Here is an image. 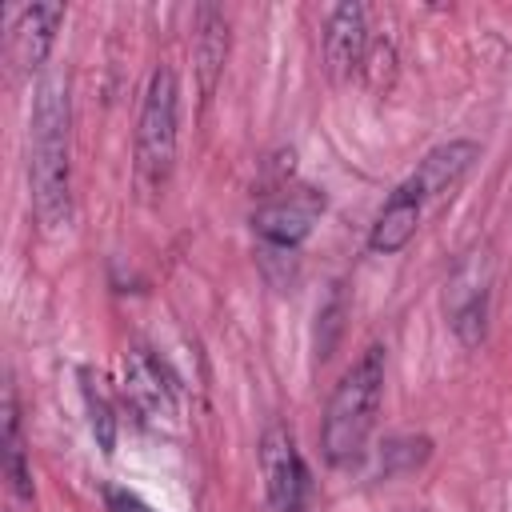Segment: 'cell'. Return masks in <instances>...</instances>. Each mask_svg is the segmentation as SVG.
<instances>
[{"mask_svg": "<svg viewBox=\"0 0 512 512\" xmlns=\"http://www.w3.org/2000/svg\"><path fill=\"white\" fill-rule=\"evenodd\" d=\"M32 204L44 232H64L72 220V184H68V88L64 76H48L36 88L32 104V148H28Z\"/></svg>", "mask_w": 512, "mask_h": 512, "instance_id": "1", "label": "cell"}, {"mask_svg": "<svg viewBox=\"0 0 512 512\" xmlns=\"http://www.w3.org/2000/svg\"><path fill=\"white\" fill-rule=\"evenodd\" d=\"M380 392H384V348L372 344L356 356V364L340 376V384L328 396L324 428H320V448L328 464H348L360 456L376 424Z\"/></svg>", "mask_w": 512, "mask_h": 512, "instance_id": "2", "label": "cell"}, {"mask_svg": "<svg viewBox=\"0 0 512 512\" xmlns=\"http://www.w3.org/2000/svg\"><path fill=\"white\" fill-rule=\"evenodd\" d=\"M176 164V72L160 64L148 80L136 120V180L144 192H160Z\"/></svg>", "mask_w": 512, "mask_h": 512, "instance_id": "3", "label": "cell"}, {"mask_svg": "<svg viewBox=\"0 0 512 512\" xmlns=\"http://www.w3.org/2000/svg\"><path fill=\"white\" fill-rule=\"evenodd\" d=\"M260 468H264V488H268V504L276 512H300L304 508V488H308V472L304 460L288 436V428L272 424L260 436Z\"/></svg>", "mask_w": 512, "mask_h": 512, "instance_id": "4", "label": "cell"}, {"mask_svg": "<svg viewBox=\"0 0 512 512\" xmlns=\"http://www.w3.org/2000/svg\"><path fill=\"white\" fill-rule=\"evenodd\" d=\"M448 320L460 344L476 348L484 340V328H488V260L484 256H472L456 268L448 284Z\"/></svg>", "mask_w": 512, "mask_h": 512, "instance_id": "5", "label": "cell"}, {"mask_svg": "<svg viewBox=\"0 0 512 512\" xmlns=\"http://www.w3.org/2000/svg\"><path fill=\"white\" fill-rule=\"evenodd\" d=\"M320 212H324V196H320L316 188H296L292 196H280V200L264 204V208L252 216V228H256V236H260L264 244L296 248V244L312 232V224H316Z\"/></svg>", "mask_w": 512, "mask_h": 512, "instance_id": "6", "label": "cell"}, {"mask_svg": "<svg viewBox=\"0 0 512 512\" xmlns=\"http://www.w3.org/2000/svg\"><path fill=\"white\" fill-rule=\"evenodd\" d=\"M124 396L132 408L148 420H168L176 416V388L164 372V364L148 348H132L124 356Z\"/></svg>", "mask_w": 512, "mask_h": 512, "instance_id": "7", "label": "cell"}, {"mask_svg": "<svg viewBox=\"0 0 512 512\" xmlns=\"http://www.w3.org/2000/svg\"><path fill=\"white\" fill-rule=\"evenodd\" d=\"M368 48V16L360 4H336L324 28V64L332 80H348L364 64Z\"/></svg>", "mask_w": 512, "mask_h": 512, "instance_id": "8", "label": "cell"}, {"mask_svg": "<svg viewBox=\"0 0 512 512\" xmlns=\"http://www.w3.org/2000/svg\"><path fill=\"white\" fill-rule=\"evenodd\" d=\"M420 216H424V192H420L416 180L408 176V180L384 200V208H380V216H376V224H372V232H368V248L380 252V256L400 252V248L416 236Z\"/></svg>", "mask_w": 512, "mask_h": 512, "instance_id": "9", "label": "cell"}, {"mask_svg": "<svg viewBox=\"0 0 512 512\" xmlns=\"http://www.w3.org/2000/svg\"><path fill=\"white\" fill-rule=\"evenodd\" d=\"M476 156H480V148H476L472 140H448V144L432 148V152L420 160V168L412 172L416 188L424 192V204H428V200L448 196V192L464 180V172L472 168V160H476Z\"/></svg>", "mask_w": 512, "mask_h": 512, "instance_id": "10", "label": "cell"}, {"mask_svg": "<svg viewBox=\"0 0 512 512\" xmlns=\"http://www.w3.org/2000/svg\"><path fill=\"white\" fill-rule=\"evenodd\" d=\"M60 20H64V4H28V8L20 12V20H16V28H12L20 68L36 72V68L48 60V52H52V44H56Z\"/></svg>", "mask_w": 512, "mask_h": 512, "instance_id": "11", "label": "cell"}, {"mask_svg": "<svg viewBox=\"0 0 512 512\" xmlns=\"http://www.w3.org/2000/svg\"><path fill=\"white\" fill-rule=\"evenodd\" d=\"M192 56H196V72H200V92L204 100L212 96L216 88V76L224 68V56H228V20L216 4H200L196 8V44H192Z\"/></svg>", "mask_w": 512, "mask_h": 512, "instance_id": "12", "label": "cell"}, {"mask_svg": "<svg viewBox=\"0 0 512 512\" xmlns=\"http://www.w3.org/2000/svg\"><path fill=\"white\" fill-rule=\"evenodd\" d=\"M4 468H8L12 488H16L24 500H32V476H28L24 448H20V412H16V392H12V384L4 388Z\"/></svg>", "mask_w": 512, "mask_h": 512, "instance_id": "13", "label": "cell"}, {"mask_svg": "<svg viewBox=\"0 0 512 512\" xmlns=\"http://www.w3.org/2000/svg\"><path fill=\"white\" fill-rule=\"evenodd\" d=\"M84 404H88V424H92V436H96L100 452H112V444H116V416H112L104 392L92 384L88 372H84Z\"/></svg>", "mask_w": 512, "mask_h": 512, "instance_id": "14", "label": "cell"}, {"mask_svg": "<svg viewBox=\"0 0 512 512\" xmlns=\"http://www.w3.org/2000/svg\"><path fill=\"white\" fill-rule=\"evenodd\" d=\"M108 512H152L140 496H132V492H124V488H112L108 492Z\"/></svg>", "mask_w": 512, "mask_h": 512, "instance_id": "15", "label": "cell"}]
</instances>
